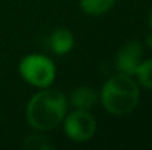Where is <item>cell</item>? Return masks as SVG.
<instances>
[{"label": "cell", "instance_id": "obj_1", "mask_svg": "<svg viewBox=\"0 0 152 150\" xmlns=\"http://www.w3.org/2000/svg\"><path fill=\"white\" fill-rule=\"evenodd\" d=\"M27 121L37 131H49L58 127L66 113V97L62 91L43 88L27 104Z\"/></svg>", "mask_w": 152, "mask_h": 150}, {"label": "cell", "instance_id": "obj_2", "mask_svg": "<svg viewBox=\"0 0 152 150\" xmlns=\"http://www.w3.org/2000/svg\"><path fill=\"white\" fill-rule=\"evenodd\" d=\"M139 86L126 74H117L111 77L102 87L101 100L103 107L117 116L129 115L139 103Z\"/></svg>", "mask_w": 152, "mask_h": 150}, {"label": "cell", "instance_id": "obj_9", "mask_svg": "<svg viewBox=\"0 0 152 150\" xmlns=\"http://www.w3.org/2000/svg\"><path fill=\"white\" fill-rule=\"evenodd\" d=\"M134 75L137 77V81L145 88L152 90V59L145 60V62H140V65L137 66Z\"/></svg>", "mask_w": 152, "mask_h": 150}, {"label": "cell", "instance_id": "obj_3", "mask_svg": "<svg viewBox=\"0 0 152 150\" xmlns=\"http://www.w3.org/2000/svg\"><path fill=\"white\" fill-rule=\"evenodd\" d=\"M19 74L28 84L46 88L55 80L56 68L50 59L43 54H28L19 63Z\"/></svg>", "mask_w": 152, "mask_h": 150}, {"label": "cell", "instance_id": "obj_12", "mask_svg": "<svg viewBox=\"0 0 152 150\" xmlns=\"http://www.w3.org/2000/svg\"><path fill=\"white\" fill-rule=\"evenodd\" d=\"M149 27L152 30V9H151V13H149Z\"/></svg>", "mask_w": 152, "mask_h": 150}, {"label": "cell", "instance_id": "obj_5", "mask_svg": "<svg viewBox=\"0 0 152 150\" xmlns=\"http://www.w3.org/2000/svg\"><path fill=\"white\" fill-rule=\"evenodd\" d=\"M142 56H143V49L139 41L133 40L123 44L117 53V60H115L117 69L121 74H126L130 77L134 75L137 66L142 62Z\"/></svg>", "mask_w": 152, "mask_h": 150}, {"label": "cell", "instance_id": "obj_6", "mask_svg": "<svg viewBox=\"0 0 152 150\" xmlns=\"http://www.w3.org/2000/svg\"><path fill=\"white\" fill-rule=\"evenodd\" d=\"M69 103L75 109L90 110L98 103V93L92 87H77L71 91Z\"/></svg>", "mask_w": 152, "mask_h": 150}, {"label": "cell", "instance_id": "obj_10", "mask_svg": "<svg viewBox=\"0 0 152 150\" xmlns=\"http://www.w3.org/2000/svg\"><path fill=\"white\" fill-rule=\"evenodd\" d=\"M22 147L27 150H52L55 149V144L43 136H30L25 138Z\"/></svg>", "mask_w": 152, "mask_h": 150}, {"label": "cell", "instance_id": "obj_7", "mask_svg": "<svg viewBox=\"0 0 152 150\" xmlns=\"http://www.w3.org/2000/svg\"><path fill=\"white\" fill-rule=\"evenodd\" d=\"M49 46H50L52 51L59 56L66 54L68 51H71L72 46H74V36L66 28L55 30L49 37Z\"/></svg>", "mask_w": 152, "mask_h": 150}, {"label": "cell", "instance_id": "obj_8", "mask_svg": "<svg viewBox=\"0 0 152 150\" xmlns=\"http://www.w3.org/2000/svg\"><path fill=\"white\" fill-rule=\"evenodd\" d=\"M117 0H80V7L87 15H102L108 12Z\"/></svg>", "mask_w": 152, "mask_h": 150}, {"label": "cell", "instance_id": "obj_11", "mask_svg": "<svg viewBox=\"0 0 152 150\" xmlns=\"http://www.w3.org/2000/svg\"><path fill=\"white\" fill-rule=\"evenodd\" d=\"M145 43H146V46L149 47V49H152V33L146 37V40H145Z\"/></svg>", "mask_w": 152, "mask_h": 150}, {"label": "cell", "instance_id": "obj_4", "mask_svg": "<svg viewBox=\"0 0 152 150\" xmlns=\"http://www.w3.org/2000/svg\"><path fill=\"white\" fill-rule=\"evenodd\" d=\"M64 130L72 141L86 143L96 133V119L89 110L75 109L64 118Z\"/></svg>", "mask_w": 152, "mask_h": 150}]
</instances>
